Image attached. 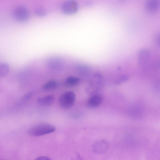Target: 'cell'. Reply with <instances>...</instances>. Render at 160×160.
I'll return each instance as SVG.
<instances>
[{
    "mask_svg": "<svg viewBox=\"0 0 160 160\" xmlns=\"http://www.w3.org/2000/svg\"><path fill=\"white\" fill-rule=\"evenodd\" d=\"M56 128L52 125L46 123L37 124L31 127L28 131L31 135L38 136L54 132Z\"/></svg>",
    "mask_w": 160,
    "mask_h": 160,
    "instance_id": "1",
    "label": "cell"
},
{
    "mask_svg": "<svg viewBox=\"0 0 160 160\" xmlns=\"http://www.w3.org/2000/svg\"><path fill=\"white\" fill-rule=\"evenodd\" d=\"M76 98L74 93L72 91H68L63 93L60 97L59 104L63 109H68L73 105Z\"/></svg>",
    "mask_w": 160,
    "mask_h": 160,
    "instance_id": "2",
    "label": "cell"
},
{
    "mask_svg": "<svg viewBox=\"0 0 160 160\" xmlns=\"http://www.w3.org/2000/svg\"><path fill=\"white\" fill-rule=\"evenodd\" d=\"M12 16L16 20L21 22L27 21L29 17V12L28 9L23 5H19L13 10Z\"/></svg>",
    "mask_w": 160,
    "mask_h": 160,
    "instance_id": "3",
    "label": "cell"
},
{
    "mask_svg": "<svg viewBox=\"0 0 160 160\" xmlns=\"http://www.w3.org/2000/svg\"><path fill=\"white\" fill-rule=\"evenodd\" d=\"M109 144L106 140L103 139L98 140L93 144L92 149L95 153L101 154L105 153L108 149Z\"/></svg>",
    "mask_w": 160,
    "mask_h": 160,
    "instance_id": "4",
    "label": "cell"
},
{
    "mask_svg": "<svg viewBox=\"0 0 160 160\" xmlns=\"http://www.w3.org/2000/svg\"><path fill=\"white\" fill-rule=\"evenodd\" d=\"M78 4L74 0H68L64 2L62 4L61 9L64 13L72 14L76 13L78 9Z\"/></svg>",
    "mask_w": 160,
    "mask_h": 160,
    "instance_id": "5",
    "label": "cell"
},
{
    "mask_svg": "<svg viewBox=\"0 0 160 160\" xmlns=\"http://www.w3.org/2000/svg\"><path fill=\"white\" fill-rule=\"evenodd\" d=\"M47 64L50 69L54 70L59 71L63 68L64 63L62 58L53 57L48 59L47 62Z\"/></svg>",
    "mask_w": 160,
    "mask_h": 160,
    "instance_id": "6",
    "label": "cell"
},
{
    "mask_svg": "<svg viewBox=\"0 0 160 160\" xmlns=\"http://www.w3.org/2000/svg\"><path fill=\"white\" fill-rule=\"evenodd\" d=\"M102 101L101 96L98 94L92 95L86 102V106L89 108H94L99 106Z\"/></svg>",
    "mask_w": 160,
    "mask_h": 160,
    "instance_id": "7",
    "label": "cell"
},
{
    "mask_svg": "<svg viewBox=\"0 0 160 160\" xmlns=\"http://www.w3.org/2000/svg\"><path fill=\"white\" fill-rule=\"evenodd\" d=\"M150 55V53L148 50L146 49L140 50L137 55L138 64L142 65L145 64L149 60Z\"/></svg>",
    "mask_w": 160,
    "mask_h": 160,
    "instance_id": "8",
    "label": "cell"
},
{
    "mask_svg": "<svg viewBox=\"0 0 160 160\" xmlns=\"http://www.w3.org/2000/svg\"><path fill=\"white\" fill-rule=\"evenodd\" d=\"M160 4L159 0H148L145 2V9L149 12H154L158 9Z\"/></svg>",
    "mask_w": 160,
    "mask_h": 160,
    "instance_id": "9",
    "label": "cell"
},
{
    "mask_svg": "<svg viewBox=\"0 0 160 160\" xmlns=\"http://www.w3.org/2000/svg\"><path fill=\"white\" fill-rule=\"evenodd\" d=\"M54 98V95H49L39 98L38 99V102L40 104L42 105L48 106L52 103Z\"/></svg>",
    "mask_w": 160,
    "mask_h": 160,
    "instance_id": "10",
    "label": "cell"
},
{
    "mask_svg": "<svg viewBox=\"0 0 160 160\" xmlns=\"http://www.w3.org/2000/svg\"><path fill=\"white\" fill-rule=\"evenodd\" d=\"M80 79L77 77L70 76L67 78L65 80V85L69 87H73L78 84Z\"/></svg>",
    "mask_w": 160,
    "mask_h": 160,
    "instance_id": "11",
    "label": "cell"
},
{
    "mask_svg": "<svg viewBox=\"0 0 160 160\" xmlns=\"http://www.w3.org/2000/svg\"><path fill=\"white\" fill-rule=\"evenodd\" d=\"M10 71L9 65L4 62L0 63V78H3L6 76Z\"/></svg>",
    "mask_w": 160,
    "mask_h": 160,
    "instance_id": "12",
    "label": "cell"
},
{
    "mask_svg": "<svg viewBox=\"0 0 160 160\" xmlns=\"http://www.w3.org/2000/svg\"><path fill=\"white\" fill-rule=\"evenodd\" d=\"M57 82L54 80H51L46 82L43 86V88L46 90H52L56 89L58 87Z\"/></svg>",
    "mask_w": 160,
    "mask_h": 160,
    "instance_id": "13",
    "label": "cell"
},
{
    "mask_svg": "<svg viewBox=\"0 0 160 160\" xmlns=\"http://www.w3.org/2000/svg\"><path fill=\"white\" fill-rule=\"evenodd\" d=\"M35 14L38 16L40 17H43L47 14V11L45 9L41 6L35 8L34 9Z\"/></svg>",
    "mask_w": 160,
    "mask_h": 160,
    "instance_id": "14",
    "label": "cell"
},
{
    "mask_svg": "<svg viewBox=\"0 0 160 160\" xmlns=\"http://www.w3.org/2000/svg\"><path fill=\"white\" fill-rule=\"evenodd\" d=\"M78 71L84 73H88L90 72V70L89 67L83 64H79L77 67Z\"/></svg>",
    "mask_w": 160,
    "mask_h": 160,
    "instance_id": "15",
    "label": "cell"
},
{
    "mask_svg": "<svg viewBox=\"0 0 160 160\" xmlns=\"http://www.w3.org/2000/svg\"><path fill=\"white\" fill-rule=\"evenodd\" d=\"M128 79V76L124 75L118 78L116 81V83L118 84L122 83L127 81Z\"/></svg>",
    "mask_w": 160,
    "mask_h": 160,
    "instance_id": "16",
    "label": "cell"
},
{
    "mask_svg": "<svg viewBox=\"0 0 160 160\" xmlns=\"http://www.w3.org/2000/svg\"><path fill=\"white\" fill-rule=\"evenodd\" d=\"M154 41L156 45L159 46L160 45V34L159 33H156L154 37Z\"/></svg>",
    "mask_w": 160,
    "mask_h": 160,
    "instance_id": "17",
    "label": "cell"
},
{
    "mask_svg": "<svg viewBox=\"0 0 160 160\" xmlns=\"http://www.w3.org/2000/svg\"><path fill=\"white\" fill-rule=\"evenodd\" d=\"M35 160H51L48 157L46 156H41L37 158Z\"/></svg>",
    "mask_w": 160,
    "mask_h": 160,
    "instance_id": "18",
    "label": "cell"
},
{
    "mask_svg": "<svg viewBox=\"0 0 160 160\" xmlns=\"http://www.w3.org/2000/svg\"><path fill=\"white\" fill-rule=\"evenodd\" d=\"M32 95L31 92H29L26 94L24 97L23 98L25 100H27L30 98Z\"/></svg>",
    "mask_w": 160,
    "mask_h": 160,
    "instance_id": "19",
    "label": "cell"
},
{
    "mask_svg": "<svg viewBox=\"0 0 160 160\" xmlns=\"http://www.w3.org/2000/svg\"><path fill=\"white\" fill-rule=\"evenodd\" d=\"M72 160H82V159L80 156H78L76 157L73 159Z\"/></svg>",
    "mask_w": 160,
    "mask_h": 160,
    "instance_id": "20",
    "label": "cell"
},
{
    "mask_svg": "<svg viewBox=\"0 0 160 160\" xmlns=\"http://www.w3.org/2000/svg\"></svg>",
    "mask_w": 160,
    "mask_h": 160,
    "instance_id": "21",
    "label": "cell"
}]
</instances>
